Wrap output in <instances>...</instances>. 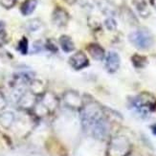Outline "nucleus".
Returning <instances> with one entry per match:
<instances>
[{
  "label": "nucleus",
  "mask_w": 156,
  "mask_h": 156,
  "mask_svg": "<svg viewBox=\"0 0 156 156\" xmlns=\"http://www.w3.org/2000/svg\"><path fill=\"white\" fill-rule=\"evenodd\" d=\"M120 57L117 53L109 52L105 58V68L109 73H115L120 67Z\"/></svg>",
  "instance_id": "obj_6"
},
{
  "label": "nucleus",
  "mask_w": 156,
  "mask_h": 156,
  "mask_svg": "<svg viewBox=\"0 0 156 156\" xmlns=\"http://www.w3.org/2000/svg\"><path fill=\"white\" fill-rule=\"evenodd\" d=\"M5 25L3 22H0V46L5 42Z\"/></svg>",
  "instance_id": "obj_18"
},
{
  "label": "nucleus",
  "mask_w": 156,
  "mask_h": 156,
  "mask_svg": "<svg viewBox=\"0 0 156 156\" xmlns=\"http://www.w3.org/2000/svg\"><path fill=\"white\" fill-rule=\"evenodd\" d=\"M19 103L23 107H30L33 105V104L35 103V97L31 93H25L20 97Z\"/></svg>",
  "instance_id": "obj_13"
},
{
  "label": "nucleus",
  "mask_w": 156,
  "mask_h": 156,
  "mask_svg": "<svg viewBox=\"0 0 156 156\" xmlns=\"http://www.w3.org/2000/svg\"><path fill=\"white\" fill-rule=\"evenodd\" d=\"M6 105V100L3 96V94L0 92V109H2V108H4Z\"/></svg>",
  "instance_id": "obj_21"
},
{
  "label": "nucleus",
  "mask_w": 156,
  "mask_h": 156,
  "mask_svg": "<svg viewBox=\"0 0 156 156\" xmlns=\"http://www.w3.org/2000/svg\"><path fill=\"white\" fill-rule=\"evenodd\" d=\"M83 128L97 139H105L109 131L108 124L101 108L95 104L87 105L80 112Z\"/></svg>",
  "instance_id": "obj_1"
},
{
  "label": "nucleus",
  "mask_w": 156,
  "mask_h": 156,
  "mask_svg": "<svg viewBox=\"0 0 156 156\" xmlns=\"http://www.w3.org/2000/svg\"><path fill=\"white\" fill-rule=\"evenodd\" d=\"M133 4L136 10L138 11V12L143 17H147L150 15V11H148L147 5L145 0H133Z\"/></svg>",
  "instance_id": "obj_11"
},
{
  "label": "nucleus",
  "mask_w": 156,
  "mask_h": 156,
  "mask_svg": "<svg viewBox=\"0 0 156 156\" xmlns=\"http://www.w3.org/2000/svg\"><path fill=\"white\" fill-rule=\"evenodd\" d=\"M0 3H1V5L4 7V8L10 9L15 5L16 0H0Z\"/></svg>",
  "instance_id": "obj_19"
},
{
  "label": "nucleus",
  "mask_w": 156,
  "mask_h": 156,
  "mask_svg": "<svg viewBox=\"0 0 156 156\" xmlns=\"http://www.w3.org/2000/svg\"><path fill=\"white\" fill-rule=\"evenodd\" d=\"M13 120H15V115L11 111L3 112L0 115V124L6 128H9L12 126V124L13 123Z\"/></svg>",
  "instance_id": "obj_9"
},
{
  "label": "nucleus",
  "mask_w": 156,
  "mask_h": 156,
  "mask_svg": "<svg viewBox=\"0 0 156 156\" xmlns=\"http://www.w3.org/2000/svg\"><path fill=\"white\" fill-rule=\"evenodd\" d=\"M100 8L104 12L107 13V15H113L114 13L112 5L109 4L107 1H105V0H101V2L100 3Z\"/></svg>",
  "instance_id": "obj_16"
},
{
  "label": "nucleus",
  "mask_w": 156,
  "mask_h": 156,
  "mask_svg": "<svg viewBox=\"0 0 156 156\" xmlns=\"http://www.w3.org/2000/svg\"><path fill=\"white\" fill-rule=\"evenodd\" d=\"M131 60H132L133 65L135 67H137V68H143V67H145L147 63V58L143 57V56H140V55H134L132 57Z\"/></svg>",
  "instance_id": "obj_14"
},
{
  "label": "nucleus",
  "mask_w": 156,
  "mask_h": 156,
  "mask_svg": "<svg viewBox=\"0 0 156 156\" xmlns=\"http://www.w3.org/2000/svg\"><path fill=\"white\" fill-rule=\"evenodd\" d=\"M69 63L74 69L80 70V69L84 68V67H86L88 64H89V60H88L84 53L78 52L70 58Z\"/></svg>",
  "instance_id": "obj_5"
},
{
  "label": "nucleus",
  "mask_w": 156,
  "mask_h": 156,
  "mask_svg": "<svg viewBox=\"0 0 156 156\" xmlns=\"http://www.w3.org/2000/svg\"><path fill=\"white\" fill-rule=\"evenodd\" d=\"M105 26L108 30H114L116 29V22L114 21V19L108 18L105 20Z\"/></svg>",
  "instance_id": "obj_20"
},
{
  "label": "nucleus",
  "mask_w": 156,
  "mask_h": 156,
  "mask_svg": "<svg viewBox=\"0 0 156 156\" xmlns=\"http://www.w3.org/2000/svg\"><path fill=\"white\" fill-rule=\"evenodd\" d=\"M68 13L63 9L58 8L53 12V22L58 27H63L68 22Z\"/></svg>",
  "instance_id": "obj_7"
},
{
  "label": "nucleus",
  "mask_w": 156,
  "mask_h": 156,
  "mask_svg": "<svg viewBox=\"0 0 156 156\" xmlns=\"http://www.w3.org/2000/svg\"><path fill=\"white\" fill-rule=\"evenodd\" d=\"M151 128H152V132L156 135V126H153Z\"/></svg>",
  "instance_id": "obj_23"
},
{
  "label": "nucleus",
  "mask_w": 156,
  "mask_h": 156,
  "mask_svg": "<svg viewBox=\"0 0 156 156\" xmlns=\"http://www.w3.org/2000/svg\"><path fill=\"white\" fill-rule=\"evenodd\" d=\"M151 5L154 7V8L156 9V0H151Z\"/></svg>",
  "instance_id": "obj_22"
},
{
  "label": "nucleus",
  "mask_w": 156,
  "mask_h": 156,
  "mask_svg": "<svg viewBox=\"0 0 156 156\" xmlns=\"http://www.w3.org/2000/svg\"><path fill=\"white\" fill-rule=\"evenodd\" d=\"M18 50L22 54H27L28 52V40L23 37L18 43Z\"/></svg>",
  "instance_id": "obj_17"
},
{
  "label": "nucleus",
  "mask_w": 156,
  "mask_h": 156,
  "mask_svg": "<svg viewBox=\"0 0 156 156\" xmlns=\"http://www.w3.org/2000/svg\"><path fill=\"white\" fill-rule=\"evenodd\" d=\"M41 25H42L41 22H40L38 19H32L26 23V28L30 32H35V31H37L40 27H41Z\"/></svg>",
  "instance_id": "obj_15"
},
{
  "label": "nucleus",
  "mask_w": 156,
  "mask_h": 156,
  "mask_svg": "<svg viewBox=\"0 0 156 156\" xmlns=\"http://www.w3.org/2000/svg\"><path fill=\"white\" fill-rule=\"evenodd\" d=\"M59 44L65 53H70L75 49L74 42L72 41V39L67 36H62L59 38Z\"/></svg>",
  "instance_id": "obj_10"
},
{
  "label": "nucleus",
  "mask_w": 156,
  "mask_h": 156,
  "mask_svg": "<svg viewBox=\"0 0 156 156\" xmlns=\"http://www.w3.org/2000/svg\"><path fill=\"white\" fill-rule=\"evenodd\" d=\"M130 42L139 49H148L153 44V37L147 29H138L129 35Z\"/></svg>",
  "instance_id": "obj_3"
},
{
  "label": "nucleus",
  "mask_w": 156,
  "mask_h": 156,
  "mask_svg": "<svg viewBox=\"0 0 156 156\" xmlns=\"http://www.w3.org/2000/svg\"><path fill=\"white\" fill-rule=\"evenodd\" d=\"M88 53L90 54V56L96 60H101L105 58V51L99 44L91 43L87 46Z\"/></svg>",
  "instance_id": "obj_8"
},
{
  "label": "nucleus",
  "mask_w": 156,
  "mask_h": 156,
  "mask_svg": "<svg viewBox=\"0 0 156 156\" xmlns=\"http://www.w3.org/2000/svg\"><path fill=\"white\" fill-rule=\"evenodd\" d=\"M129 151L128 141L124 137H116L111 141L109 153L111 156H125Z\"/></svg>",
  "instance_id": "obj_4"
},
{
  "label": "nucleus",
  "mask_w": 156,
  "mask_h": 156,
  "mask_svg": "<svg viewBox=\"0 0 156 156\" xmlns=\"http://www.w3.org/2000/svg\"><path fill=\"white\" fill-rule=\"evenodd\" d=\"M131 106L142 116H147L148 113L155 110L156 100L151 95L143 93L131 100Z\"/></svg>",
  "instance_id": "obj_2"
},
{
  "label": "nucleus",
  "mask_w": 156,
  "mask_h": 156,
  "mask_svg": "<svg viewBox=\"0 0 156 156\" xmlns=\"http://www.w3.org/2000/svg\"><path fill=\"white\" fill-rule=\"evenodd\" d=\"M37 0H26V1L23 3L22 7H21V12L24 16H29L31 13L35 11L36 7H37Z\"/></svg>",
  "instance_id": "obj_12"
}]
</instances>
